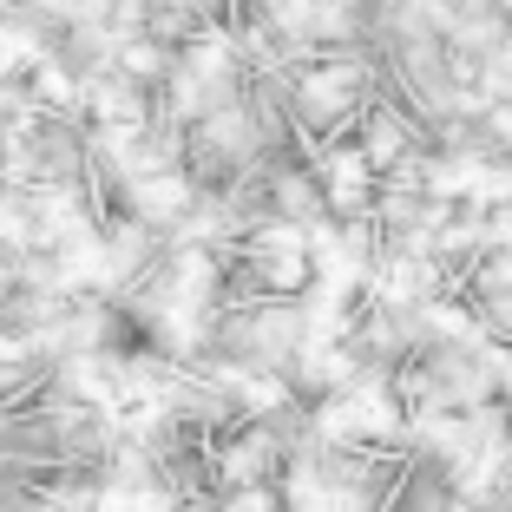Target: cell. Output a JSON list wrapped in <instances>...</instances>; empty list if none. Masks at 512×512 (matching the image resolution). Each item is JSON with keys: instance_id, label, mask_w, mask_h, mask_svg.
Returning <instances> with one entry per match:
<instances>
[{"instance_id": "cell-2", "label": "cell", "mask_w": 512, "mask_h": 512, "mask_svg": "<svg viewBox=\"0 0 512 512\" xmlns=\"http://www.w3.org/2000/svg\"><path fill=\"white\" fill-rule=\"evenodd\" d=\"M368 191H375V165L362 158V145L329 151V165H322V197H329L335 211H362Z\"/></svg>"}, {"instance_id": "cell-3", "label": "cell", "mask_w": 512, "mask_h": 512, "mask_svg": "<svg viewBox=\"0 0 512 512\" xmlns=\"http://www.w3.org/2000/svg\"><path fill=\"white\" fill-rule=\"evenodd\" d=\"M401 145H407V132H401V119H388V112H381L375 125H368V138H362V158L375 171H388L394 158H401Z\"/></svg>"}, {"instance_id": "cell-1", "label": "cell", "mask_w": 512, "mask_h": 512, "mask_svg": "<svg viewBox=\"0 0 512 512\" xmlns=\"http://www.w3.org/2000/svg\"><path fill=\"white\" fill-rule=\"evenodd\" d=\"M362 86H368V73L355 60H329V66H309V73H302L296 99H302V112H309L316 125H335L342 112H355Z\"/></svg>"}]
</instances>
